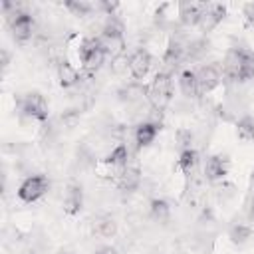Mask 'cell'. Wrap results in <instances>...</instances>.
<instances>
[{
    "instance_id": "d6986e66",
    "label": "cell",
    "mask_w": 254,
    "mask_h": 254,
    "mask_svg": "<svg viewBox=\"0 0 254 254\" xmlns=\"http://www.w3.org/2000/svg\"><path fill=\"white\" fill-rule=\"evenodd\" d=\"M105 163H107L109 167H115L117 171H121V169L129 163V151H127V147H125V145H117V147L107 155Z\"/></svg>"
},
{
    "instance_id": "5b68a950",
    "label": "cell",
    "mask_w": 254,
    "mask_h": 254,
    "mask_svg": "<svg viewBox=\"0 0 254 254\" xmlns=\"http://www.w3.org/2000/svg\"><path fill=\"white\" fill-rule=\"evenodd\" d=\"M22 111L32 117V119H38V121H46L48 119V103L44 99L42 93L38 91H30L24 95L22 99Z\"/></svg>"
},
{
    "instance_id": "9a60e30c",
    "label": "cell",
    "mask_w": 254,
    "mask_h": 254,
    "mask_svg": "<svg viewBox=\"0 0 254 254\" xmlns=\"http://www.w3.org/2000/svg\"><path fill=\"white\" fill-rule=\"evenodd\" d=\"M157 133H159V125L157 123H151V121H145V123L137 125V129H135V141H137L139 147H149L155 141Z\"/></svg>"
},
{
    "instance_id": "7402d4cb",
    "label": "cell",
    "mask_w": 254,
    "mask_h": 254,
    "mask_svg": "<svg viewBox=\"0 0 254 254\" xmlns=\"http://www.w3.org/2000/svg\"><path fill=\"white\" fill-rule=\"evenodd\" d=\"M198 163V155L194 149H187V151H181V157H179V169L185 173V175H190L194 171Z\"/></svg>"
},
{
    "instance_id": "83f0119b",
    "label": "cell",
    "mask_w": 254,
    "mask_h": 254,
    "mask_svg": "<svg viewBox=\"0 0 254 254\" xmlns=\"http://www.w3.org/2000/svg\"><path fill=\"white\" fill-rule=\"evenodd\" d=\"M97 254H115V250H113V248H103V250H99Z\"/></svg>"
},
{
    "instance_id": "e0dca14e",
    "label": "cell",
    "mask_w": 254,
    "mask_h": 254,
    "mask_svg": "<svg viewBox=\"0 0 254 254\" xmlns=\"http://www.w3.org/2000/svg\"><path fill=\"white\" fill-rule=\"evenodd\" d=\"M64 210L67 214H77L81 210V189L71 185L69 190L65 192V198H64Z\"/></svg>"
},
{
    "instance_id": "cb8c5ba5",
    "label": "cell",
    "mask_w": 254,
    "mask_h": 254,
    "mask_svg": "<svg viewBox=\"0 0 254 254\" xmlns=\"http://www.w3.org/2000/svg\"><path fill=\"white\" fill-rule=\"evenodd\" d=\"M250 234H252V230H250V226H246V224H234V226L230 228V238H232V242H236V244L246 242V240L250 238Z\"/></svg>"
},
{
    "instance_id": "ffe728a7",
    "label": "cell",
    "mask_w": 254,
    "mask_h": 254,
    "mask_svg": "<svg viewBox=\"0 0 254 254\" xmlns=\"http://www.w3.org/2000/svg\"><path fill=\"white\" fill-rule=\"evenodd\" d=\"M93 230L95 234L103 236V238H111L115 232H117V222L111 218V216H99L95 222H93Z\"/></svg>"
},
{
    "instance_id": "d4e9b609",
    "label": "cell",
    "mask_w": 254,
    "mask_h": 254,
    "mask_svg": "<svg viewBox=\"0 0 254 254\" xmlns=\"http://www.w3.org/2000/svg\"><path fill=\"white\" fill-rule=\"evenodd\" d=\"M65 8L73 14V16H77V18H81V16H87L91 10H93V6L89 4V2H83V0H75V2H65Z\"/></svg>"
},
{
    "instance_id": "3957f363",
    "label": "cell",
    "mask_w": 254,
    "mask_h": 254,
    "mask_svg": "<svg viewBox=\"0 0 254 254\" xmlns=\"http://www.w3.org/2000/svg\"><path fill=\"white\" fill-rule=\"evenodd\" d=\"M171 93H173L171 73L169 71H157L151 85H149V99L153 101V105L157 109H165L167 103L171 101Z\"/></svg>"
},
{
    "instance_id": "30bf717a",
    "label": "cell",
    "mask_w": 254,
    "mask_h": 254,
    "mask_svg": "<svg viewBox=\"0 0 254 254\" xmlns=\"http://www.w3.org/2000/svg\"><path fill=\"white\" fill-rule=\"evenodd\" d=\"M226 16V8L222 4H204V12H202V18H200V28L204 32H210L214 30Z\"/></svg>"
},
{
    "instance_id": "4dcf8cb0",
    "label": "cell",
    "mask_w": 254,
    "mask_h": 254,
    "mask_svg": "<svg viewBox=\"0 0 254 254\" xmlns=\"http://www.w3.org/2000/svg\"><path fill=\"white\" fill-rule=\"evenodd\" d=\"M252 179H254V173H252Z\"/></svg>"
},
{
    "instance_id": "277c9868",
    "label": "cell",
    "mask_w": 254,
    "mask_h": 254,
    "mask_svg": "<svg viewBox=\"0 0 254 254\" xmlns=\"http://www.w3.org/2000/svg\"><path fill=\"white\" fill-rule=\"evenodd\" d=\"M50 189V183L44 175H32L28 179H24V183L18 189V198L24 202H36L38 198H42Z\"/></svg>"
},
{
    "instance_id": "9c48e42d",
    "label": "cell",
    "mask_w": 254,
    "mask_h": 254,
    "mask_svg": "<svg viewBox=\"0 0 254 254\" xmlns=\"http://www.w3.org/2000/svg\"><path fill=\"white\" fill-rule=\"evenodd\" d=\"M206 2H179V20L185 26H198Z\"/></svg>"
},
{
    "instance_id": "52a82bcc",
    "label": "cell",
    "mask_w": 254,
    "mask_h": 254,
    "mask_svg": "<svg viewBox=\"0 0 254 254\" xmlns=\"http://www.w3.org/2000/svg\"><path fill=\"white\" fill-rule=\"evenodd\" d=\"M194 73H196V81H198V89H200V93H208V91H212L214 87H218V83H220V79H222L220 65H216V64L200 65Z\"/></svg>"
},
{
    "instance_id": "4fadbf2b",
    "label": "cell",
    "mask_w": 254,
    "mask_h": 254,
    "mask_svg": "<svg viewBox=\"0 0 254 254\" xmlns=\"http://www.w3.org/2000/svg\"><path fill=\"white\" fill-rule=\"evenodd\" d=\"M228 173V161L222 157V155H212L206 159V165H204V175L208 181H218V179H224Z\"/></svg>"
},
{
    "instance_id": "484cf974",
    "label": "cell",
    "mask_w": 254,
    "mask_h": 254,
    "mask_svg": "<svg viewBox=\"0 0 254 254\" xmlns=\"http://www.w3.org/2000/svg\"><path fill=\"white\" fill-rule=\"evenodd\" d=\"M177 141H179V145L183 147V151H187V149H190L192 133L187 131V129H179V131H177Z\"/></svg>"
},
{
    "instance_id": "5bb4252c",
    "label": "cell",
    "mask_w": 254,
    "mask_h": 254,
    "mask_svg": "<svg viewBox=\"0 0 254 254\" xmlns=\"http://www.w3.org/2000/svg\"><path fill=\"white\" fill-rule=\"evenodd\" d=\"M179 87L183 91L185 97H198L200 89H198V81H196V73L192 69H185L179 75Z\"/></svg>"
},
{
    "instance_id": "ac0fdd59",
    "label": "cell",
    "mask_w": 254,
    "mask_h": 254,
    "mask_svg": "<svg viewBox=\"0 0 254 254\" xmlns=\"http://www.w3.org/2000/svg\"><path fill=\"white\" fill-rule=\"evenodd\" d=\"M183 58H185V46L181 42H177V40H171V44H169V48L165 52L163 62L169 67H175V65H179L183 62Z\"/></svg>"
},
{
    "instance_id": "4316f807",
    "label": "cell",
    "mask_w": 254,
    "mask_h": 254,
    "mask_svg": "<svg viewBox=\"0 0 254 254\" xmlns=\"http://www.w3.org/2000/svg\"><path fill=\"white\" fill-rule=\"evenodd\" d=\"M242 12H244V16H246V22H248L250 26H254V2H246V4L242 6Z\"/></svg>"
},
{
    "instance_id": "8fae6325",
    "label": "cell",
    "mask_w": 254,
    "mask_h": 254,
    "mask_svg": "<svg viewBox=\"0 0 254 254\" xmlns=\"http://www.w3.org/2000/svg\"><path fill=\"white\" fill-rule=\"evenodd\" d=\"M139 181H141V171H139L137 165L127 163L121 171H117V185H119L121 190H127V192L129 190H135L137 185H139Z\"/></svg>"
},
{
    "instance_id": "44dd1931",
    "label": "cell",
    "mask_w": 254,
    "mask_h": 254,
    "mask_svg": "<svg viewBox=\"0 0 254 254\" xmlns=\"http://www.w3.org/2000/svg\"><path fill=\"white\" fill-rule=\"evenodd\" d=\"M149 210H151V216H153L155 220H159V222L169 220L171 206H169V202H167V200H163V198H153V200H151V204H149Z\"/></svg>"
},
{
    "instance_id": "6da1fadb",
    "label": "cell",
    "mask_w": 254,
    "mask_h": 254,
    "mask_svg": "<svg viewBox=\"0 0 254 254\" xmlns=\"http://www.w3.org/2000/svg\"><path fill=\"white\" fill-rule=\"evenodd\" d=\"M222 71L232 81L254 77V54L246 48H230L222 60Z\"/></svg>"
},
{
    "instance_id": "7c38bea8",
    "label": "cell",
    "mask_w": 254,
    "mask_h": 254,
    "mask_svg": "<svg viewBox=\"0 0 254 254\" xmlns=\"http://www.w3.org/2000/svg\"><path fill=\"white\" fill-rule=\"evenodd\" d=\"M103 42L107 46V50L113 46V44H119L121 42V36H123V22L113 14V16H107L105 24H103Z\"/></svg>"
},
{
    "instance_id": "f1b7e54d",
    "label": "cell",
    "mask_w": 254,
    "mask_h": 254,
    "mask_svg": "<svg viewBox=\"0 0 254 254\" xmlns=\"http://www.w3.org/2000/svg\"><path fill=\"white\" fill-rule=\"evenodd\" d=\"M250 222H254V200H252V206H250Z\"/></svg>"
},
{
    "instance_id": "603a6c76",
    "label": "cell",
    "mask_w": 254,
    "mask_h": 254,
    "mask_svg": "<svg viewBox=\"0 0 254 254\" xmlns=\"http://www.w3.org/2000/svg\"><path fill=\"white\" fill-rule=\"evenodd\" d=\"M236 135L242 141H254V117L244 115L238 123H236Z\"/></svg>"
},
{
    "instance_id": "ba28073f",
    "label": "cell",
    "mask_w": 254,
    "mask_h": 254,
    "mask_svg": "<svg viewBox=\"0 0 254 254\" xmlns=\"http://www.w3.org/2000/svg\"><path fill=\"white\" fill-rule=\"evenodd\" d=\"M151 64H153V58H151V54H149L145 48L135 50V52L129 56V60H127L129 71H131V75H133L135 79H143V77L149 73Z\"/></svg>"
},
{
    "instance_id": "8992f818",
    "label": "cell",
    "mask_w": 254,
    "mask_h": 254,
    "mask_svg": "<svg viewBox=\"0 0 254 254\" xmlns=\"http://www.w3.org/2000/svg\"><path fill=\"white\" fill-rule=\"evenodd\" d=\"M10 30H12V36L16 42L24 44L32 38L34 34V18L28 14V12H18L16 16L10 18Z\"/></svg>"
},
{
    "instance_id": "f546056e",
    "label": "cell",
    "mask_w": 254,
    "mask_h": 254,
    "mask_svg": "<svg viewBox=\"0 0 254 254\" xmlns=\"http://www.w3.org/2000/svg\"><path fill=\"white\" fill-rule=\"evenodd\" d=\"M60 254H69V252H60Z\"/></svg>"
},
{
    "instance_id": "2e32d148",
    "label": "cell",
    "mask_w": 254,
    "mask_h": 254,
    "mask_svg": "<svg viewBox=\"0 0 254 254\" xmlns=\"http://www.w3.org/2000/svg\"><path fill=\"white\" fill-rule=\"evenodd\" d=\"M58 79H60V85L62 87H71L79 81V71L65 60H62L58 64Z\"/></svg>"
},
{
    "instance_id": "7a4b0ae2",
    "label": "cell",
    "mask_w": 254,
    "mask_h": 254,
    "mask_svg": "<svg viewBox=\"0 0 254 254\" xmlns=\"http://www.w3.org/2000/svg\"><path fill=\"white\" fill-rule=\"evenodd\" d=\"M77 54H79V60L83 64V69L93 73L103 65L105 56H107V46L101 38H83Z\"/></svg>"
}]
</instances>
